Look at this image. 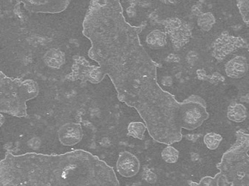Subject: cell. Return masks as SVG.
Returning a JSON list of instances; mask_svg holds the SVG:
<instances>
[{
	"mask_svg": "<svg viewBox=\"0 0 249 186\" xmlns=\"http://www.w3.org/2000/svg\"><path fill=\"white\" fill-rule=\"evenodd\" d=\"M120 0H91L83 33L91 43L89 58L112 80L120 101L133 107L158 143L172 145L182 129L194 130L201 118L202 99L192 95L178 102L157 81V66L139 40L142 26H130Z\"/></svg>",
	"mask_w": 249,
	"mask_h": 186,
	"instance_id": "obj_1",
	"label": "cell"
},
{
	"mask_svg": "<svg viewBox=\"0 0 249 186\" xmlns=\"http://www.w3.org/2000/svg\"><path fill=\"white\" fill-rule=\"evenodd\" d=\"M13 186H121L115 170L86 151L63 154L19 155L12 171Z\"/></svg>",
	"mask_w": 249,
	"mask_h": 186,
	"instance_id": "obj_2",
	"label": "cell"
},
{
	"mask_svg": "<svg viewBox=\"0 0 249 186\" xmlns=\"http://www.w3.org/2000/svg\"><path fill=\"white\" fill-rule=\"evenodd\" d=\"M38 86L32 80H13L0 72V114L24 117L26 102L36 98Z\"/></svg>",
	"mask_w": 249,
	"mask_h": 186,
	"instance_id": "obj_3",
	"label": "cell"
},
{
	"mask_svg": "<svg viewBox=\"0 0 249 186\" xmlns=\"http://www.w3.org/2000/svg\"><path fill=\"white\" fill-rule=\"evenodd\" d=\"M31 13H59L68 7L71 0H17Z\"/></svg>",
	"mask_w": 249,
	"mask_h": 186,
	"instance_id": "obj_4",
	"label": "cell"
},
{
	"mask_svg": "<svg viewBox=\"0 0 249 186\" xmlns=\"http://www.w3.org/2000/svg\"><path fill=\"white\" fill-rule=\"evenodd\" d=\"M116 166L121 176L132 178L139 173L141 165L139 159L133 153L129 152H121Z\"/></svg>",
	"mask_w": 249,
	"mask_h": 186,
	"instance_id": "obj_5",
	"label": "cell"
},
{
	"mask_svg": "<svg viewBox=\"0 0 249 186\" xmlns=\"http://www.w3.org/2000/svg\"><path fill=\"white\" fill-rule=\"evenodd\" d=\"M83 130L80 123L64 124L58 131L60 141L64 146H72L80 143L83 137Z\"/></svg>",
	"mask_w": 249,
	"mask_h": 186,
	"instance_id": "obj_6",
	"label": "cell"
},
{
	"mask_svg": "<svg viewBox=\"0 0 249 186\" xmlns=\"http://www.w3.org/2000/svg\"><path fill=\"white\" fill-rule=\"evenodd\" d=\"M249 64L245 57L238 55L232 58L225 65V72L228 77L232 79H240L247 74Z\"/></svg>",
	"mask_w": 249,
	"mask_h": 186,
	"instance_id": "obj_7",
	"label": "cell"
},
{
	"mask_svg": "<svg viewBox=\"0 0 249 186\" xmlns=\"http://www.w3.org/2000/svg\"><path fill=\"white\" fill-rule=\"evenodd\" d=\"M146 42L150 49H162L165 48L167 44L166 34L159 29H155L146 36Z\"/></svg>",
	"mask_w": 249,
	"mask_h": 186,
	"instance_id": "obj_8",
	"label": "cell"
},
{
	"mask_svg": "<svg viewBox=\"0 0 249 186\" xmlns=\"http://www.w3.org/2000/svg\"><path fill=\"white\" fill-rule=\"evenodd\" d=\"M227 117L234 122H243L247 118V108L242 104L232 102L228 106Z\"/></svg>",
	"mask_w": 249,
	"mask_h": 186,
	"instance_id": "obj_9",
	"label": "cell"
},
{
	"mask_svg": "<svg viewBox=\"0 0 249 186\" xmlns=\"http://www.w3.org/2000/svg\"><path fill=\"white\" fill-rule=\"evenodd\" d=\"M45 61L50 67L60 68L66 63L65 54L59 50H51L45 55Z\"/></svg>",
	"mask_w": 249,
	"mask_h": 186,
	"instance_id": "obj_10",
	"label": "cell"
},
{
	"mask_svg": "<svg viewBox=\"0 0 249 186\" xmlns=\"http://www.w3.org/2000/svg\"><path fill=\"white\" fill-rule=\"evenodd\" d=\"M146 130V124L143 122H139V121L130 122L128 124V127H127L128 135L141 140L144 139V134Z\"/></svg>",
	"mask_w": 249,
	"mask_h": 186,
	"instance_id": "obj_11",
	"label": "cell"
},
{
	"mask_svg": "<svg viewBox=\"0 0 249 186\" xmlns=\"http://www.w3.org/2000/svg\"><path fill=\"white\" fill-rule=\"evenodd\" d=\"M215 18L211 13H203L197 19V24L204 32H209L215 23Z\"/></svg>",
	"mask_w": 249,
	"mask_h": 186,
	"instance_id": "obj_12",
	"label": "cell"
},
{
	"mask_svg": "<svg viewBox=\"0 0 249 186\" xmlns=\"http://www.w3.org/2000/svg\"><path fill=\"white\" fill-rule=\"evenodd\" d=\"M161 156L166 163L174 164L178 161L179 152L171 145H168L162 151Z\"/></svg>",
	"mask_w": 249,
	"mask_h": 186,
	"instance_id": "obj_13",
	"label": "cell"
},
{
	"mask_svg": "<svg viewBox=\"0 0 249 186\" xmlns=\"http://www.w3.org/2000/svg\"><path fill=\"white\" fill-rule=\"evenodd\" d=\"M222 140V137L220 135L214 133H208L204 136L203 141L208 149L210 150H215L219 147L221 142Z\"/></svg>",
	"mask_w": 249,
	"mask_h": 186,
	"instance_id": "obj_14",
	"label": "cell"
},
{
	"mask_svg": "<svg viewBox=\"0 0 249 186\" xmlns=\"http://www.w3.org/2000/svg\"><path fill=\"white\" fill-rule=\"evenodd\" d=\"M237 6L243 20L249 24V0H237Z\"/></svg>",
	"mask_w": 249,
	"mask_h": 186,
	"instance_id": "obj_15",
	"label": "cell"
},
{
	"mask_svg": "<svg viewBox=\"0 0 249 186\" xmlns=\"http://www.w3.org/2000/svg\"><path fill=\"white\" fill-rule=\"evenodd\" d=\"M161 4L166 6H174L178 2V0H158Z\"/></svg>",
	"mask_w": 249,
	"mask_h": 186,
	"instance_id": "obj_16",
	"label": "cell"
},
{
	"mask_svg": "<svg viewBox=\"0 0 249 186\" xmlns=\"http://www.w3.org/2000/svg\"><path fill=\"white\" fill-rule=\"evenodd\" d=\"M2 123H3L2 121H0V127H1V124H2Z\"/></svg>",
	"mask_w": 249,
	"mask_h": 186,
	"instance_id": "obj_17",
	"label": "cell"
}]
</instances>
